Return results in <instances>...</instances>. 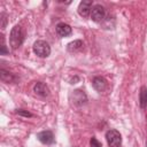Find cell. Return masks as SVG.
I'll list each match as a JSON object with an SVG mask.
<instances>
[{
  "instance_id": "obj_1",
  "label": "cell",
  "mask_w": 147,
  "mask_h": 147,
  "mask_svg": "<svg viewBox=\"0 0 147 147\" xmlns=\"http://www.w3.org/2000/svg\"><path fill=\"white\" fill-rule=\"evenodd\" d=\"M24 40V31L22 29L21 25H15L11 31H10V36H9V44L11 46L13 49L18 48L22 42Z\"/></svg>"
},
{
  "instance_id": "obj_2",
  "label": "cell",
  "mask_w": 147,
  "mask_h": 147,
  "mask_svg": "<svg viewBox=\"0 0 147 147\" xmlns=\"http://www.w3.org/2000/svg\"><path fill=\"white\" fill-rule=\"evenodd\" d=\"M33 52L36 55H38L40 57H47L51 54V47H49L48 42H46L44 40H37L33 44Z\"/></svg>"
},
{
  "instance_id": "obj_3",
  "label": "cell",
  "mask_w": 147,
  "mask_h": 147,
  "mask_svg": "<svg viewBox=\"0 0 147 147\" xmlns=\"http://www.w3.org/2000/svg\"><path fill=\"white\" fill-rule=\"evenodd\" d=\"M106 139L109 147H119L122 144V137L117 130H109L106 133Z\"/></svg>"
},
{
  "instance_id": "obj_4",
  "label": "cell",
  "mask_w": 147,
  "mask_h": 147,
  "mask_svg": "<svg viewBox=\"0 0 147 147\" xmlns=\"http://www.w3.org/2000/svg\"><path fill=\"white\" fill-rule=\"evenodd\" d=\"M70 99L72 101V103L77 107H80V106H84L86 102H87V96L86 94L80 91V90H75L72 91V93L70 94Z\"/></svg>"
},
{
  "instance_id": "obj_5",
  "label": "cell",
  "mask_w": 147,
  "mask_h": 147,
  "mask_svg": "<svg viewBox=\"0 0 147 147\" xmlns=\"http://www.w3.org/2000/svg\"><path fill=\"white\" fill-rule=\"evenodd\" d=\"M105 17H106V9L101 5H95V6L92 7V10H91L92 21H94L96 23H100L105 20Z\"/></svg>"
},
{
  "instance_id": "obj_6",
  "label": "cell",
  "mask_w": 147,
  "mask_h": 147,
  "mask_svg": "<svg viewBox=\"0 0 147 147\" xmlns=\"http://www.w3.org/2000/svg\"><path fill=\"white\" fill-rule=\"evenodd\" d=\"M92 10V1L91 0H83L78 6V14L82 17H87L91 15Z\"/></svg>"
},
{
  "instance_id": "obj_7",
  "label": "cell",
  "mask_w": 147,
  "mask_h": 147,
  "mask_svg": "<svg viewBox=\"0 0 147 147\" xmlns=\"http://www.w3.org/2000/svg\"><path fill=\"white\" fill-rule=\"evenodd\" d=\"M92 84H93V87L98 91V92H105L107 88H108V83H107V80L103 78V77H100V76H98V77H94L93 78V80H92Z\"/></svg>"
},
{
  "instance_id": "obj_8",
  "label": "cell",
  "mask_w": 147,
  "mask_h": 147,
  "mask_svg": "<svg viewBox=\"0 0 147 147\" xmlns=\"http://www.w3.org/2000/svg\"><path fill=\"white\" fill-rule=\"evenodd\" d=\"M38 140L44 145H51L54 142V134L52 131H42L37 134Z\"/></svg>"
},
{
  "instance_id": "obj_9",
  "label": "cell",
  "mask_w": 147,
  "mask_h": 147,
  "mask_svg": "<svg viewBox=\"0 0 147 147\" xmlns=\"http://www.w3.org/2000/svg\"><path fill=\"white\" fill-rule=\"evenodd\" d=\"M71 32H72L71 26L64 22H61L56 25V33L59 37H68L71 34Z\"/></svg>"
},
{
  "instance_id": "obj_10",
  "label": "cell",
  "mask_w": 147,
  "mask_h": 147,
  "mask_svg": "<svg viewBox=\"0 0 147 147\" xmlns=\"http://www.w3.org/2000/svg\"><path fill=\"white\" fill-rule=\"evenodd\" d=\"M33 92L37 94V95H40V96H47L49 94V90L48 87L46 86L45 83L42 82H38L34 84L33 86Z\"/></svg>"
},
{
  "instance_id": "obj_11",
  "label": "cell",
  "mask_w": 147,
  "mask_h": 147,
  "mask_svg": "<svg viewBox=\"0 0 147 147\" xmlns=\"http://www.w3.org/2000/svg\"><path fill=\"white\" fill-rule=\"evenodd\" d=\"M83 41L82 40H74V41H71V42H69L68 44V51L69 52H77V51H79V49H82L83 48Z\"/></svg>"
},
{
  "instance_id": "obj_12",
  "label": "cell",
  "mask_w": 147,
  "mask_h": 147,
  "mask_svg": "<svg viewBox=\"0 0 147 147\" xmlns=\"http://www.w3.org/2000/svg\"><path fill=\"white\" fill-rule=\"evenodd\" d=\"M0 77H1V80L5 82V83H10V82L14 80V76L10 72H8L3 69L0 70Z\"/></svg>"
},
{
  "instance_id": "obj_13",
  "label": "cell",
  "mask_w": 147,
  "mask_h": 147,
  "mask_svg": "<svg viewBox=\"0 0 147 147\" xmlns=\"http://www.w3.org/2000/svg\"><path fill=\"white\" fill-rule=\"evenodd\" d=\"M147 105V87L142 86L140 90V106L141 108H146Z\"/></svg>"
},
{
  "instance_id": "obj_14",
  "label": "cell",
  "mask_w": 147,
  "mask_h": 147,
  "mask_svg": "<svg viewBox=\"0 0 147 147\" xmlns=\"http://www.w3.org/2000/svg\"><path fill=\"white\" fill-rule=\"evenodd\" d=\"M0 40H1V45H0V54L1 55H6L8 53V49H7V46L5 44V37L1 34L0 36Z\"/></svg>"
},
{
  "instance_id": "obj_15",
  "label": "cell",
  "mask_w": 147,
  "mask_h": 147,
  "mask_svg": "<svg viewBox=\"0 0 147 147\" xmlns=\"http://www.w3.org/2000/svg\"><path fill=\"white\" fill-rule=\"evenodd\" d=\"M0 21H1V29L3 30L6 28V24H7V16H6L5 13H2L0 15Z\"/></svg>"
},
{
  "instance_id": "obj_16",
  "label": "cell",
  "mask_w": 147,
  "mask_h": 147,
  "mask_svg": "<svg viewBox=\"0 0 147 147\" xmlns=\"http://www.w3.org/2000/svg\"><path fill=\"white\" fill-rule=\"evenodd\" d=\"M90 145H91V147H101V144L93 137L92 139H91V141H90Z\"/></svg>"
},
{
  "instance_id": "obj_17",
  "label": "cell",
  "mask_w": 147,
  "mask_h": 147,
  "mask_svg": "<svg viewBox=\"0 0 147 147\" xmlns=\"http://www.w3.org/2000/svg\"><path fill=\"white\" fill-rule=\"evenodd\" d=\"M18 115H22V116H26V117H30V116H32L29 111H24V110H22V109H20V110H17L16 111Z\"/></svg>"
}]
</instances>
